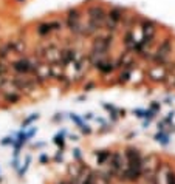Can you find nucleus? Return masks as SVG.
I'll return each instance as SVG.
<instances>
[{
	"instance_id": "nucleus-1",
	"label": "nucleus",
	"mask_w": 175,
	"mask_h": 184,
	"mask_svg": "<svg viewBox=\"0 0 175 184\" xmlns=\"http://www.w3.org/2000/svg\"><path fill=\"white\" fill-rule=\"evenodd\" d=\"M88 183L90 184H108L107 176L99 175V173H90L88 176Z\"/></svg>"
}]
</instances>
